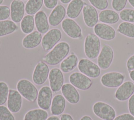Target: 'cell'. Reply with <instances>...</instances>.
<instances>
[{
	"label": "cell",
	"mask_w": 134,
	"mask_h": 120,
	"mask_svg": "<svg viewBox=\"0 0 134 120\" xmlns=\"http://www.w3.org/2000/svg\"><path fill=\"white\" fill-rule=\"evenodd\" d=\"M70 51V46L67 42H59L43 57L42 61L49 65H57L68 56Z\"/></svg>",
	"instance_id": "obj_1"
},
{
	"label": "cell",
	"mask_w": 134,
	"mask_h": 120,
	"mask_svg": "<svg viewBox=\"0 0 134 120\" xmlns=\"http://www.w3.org/2000/svg\"><path fill=\"white\" fill-rule=\"evenodd\" d=\"M16 88L22 97L29 102L34 103L37 100L38 91L30 81L25 78L19 80L16 84Z\"/></svg>",
	"instance_id": "obj_2"
},
{
	"label": "cell",
	"mask_w": 134,
	"mask_h": 120,
	"mask_svg": "<svg viewBox=\"0 0 134 120\" xmlns=\"http://www.w3.org/2000/svg\"><path fill=\"white\" fill-rule=\"evenodd\" d=\"M100 42L95 34L89 33L86 36L84 43V50L86 56L91 59L96 58L99 55Z\"/></svg>",
	"instance_id": "obj_3"
},
{
	"label": "cell",
	"mask_w": 134,
	"mask_h": 120,
	"mask_svg": "<svg viewBox=\"0 0 134 120\" xmlns=\"http://www.w3.org/2000/svg\"><path fill=\"white\" fill-rule=\"evenodd\" d=\"M62 34L58 28H53L48 31L42 37L41 46L44 51L52 49L61 40Z\"/></svg>",
	"instance_id": "obj_4"
},
{
	"label": "cell",
	"mask_w": 134,
	"mask_h": 120,
	"mask_svg": "<svg viewBox=\"0 0 134 120\" xmlns=\"http://www.w3.org/2000/svg\"><path fill=\"white\" fill-rule=\"evenodd\" d=\"M93 111L96 116L103 120H114L116 117L114 108L103 102H96L93 106Z\"/></svg>",
	"instance_id": "obj_5"
},
{
	"label": "cell",
	"mask_w": 134,
	"mask_h": 120,
	"mask_svg": "<svg viewBox=\"0 0 134 120\" xmlns=\"http://www.w3.org/2000/svg\"><path fill=\"white\" fill-rule=\"evenodd\" d=\"M77 67L81 73L90 78L98 77L101 72L98 65L87 58L81 59L78 63Z\"/></svg>",
	"instance_id": "obj_6"
},
{
	"label": "cell",
	"mask_w": 134,
	"mask_h": 120,
	"mask_svg": "<svg viewBox=\"0 0 134 120\" xmlns=\"http://www.w3.org/2000/svg\"><path fill=\"white\" fill-rule=\"evenodd\" d=\"M49 72V68L47 64L43 61H39L33 71L32 79L34 83L37 85H42L47 81Z\"/></svg>",
	"instance_id": "obj_7"
},
{
	"label": "cell",
	"mask_w": 134,
	"mask_h": 120,
	"mask_svg": "<svg viewBox=\"0 0 134 120\" xmlns=\"http://www.w3.org/2000/svg\"><path fill=\"white\" fill-rule=\"evenodd\" d=\"M61 27L63 32L72 38L77 39L82 37V29L73 19H64L61 23Z\"/></svg>",
	"instance_id": "obj_8"
},
{
	"label": "cell",
	"mask_w": 134,
	"mask_h": 120,
	"mask_svg": "<svg viewBox=\"0 0 134 120\" xmlns=\"http://www.w3.org/2000/svg\"><path fill=\"white\" fill-rule=\"evenodd\" d=\"M125 79L124 75L119 72H111L104 74L100 78L102 84L107 87L116 88L119 87Z\"/></svg>",
	"instance_id": "obj_9"
},
{
	"label": "cell",
	"mask_w": 134,
	"mask_h": 120,
	"mask_svg": "<svg viewBox=\"0 0 134 120\" xmlns=\"http://www.w3.org/2000/svg\"><path fill=\"white\" fill-rule=\"evenodd\" d=\"M70 83L80 90H87L92 85V80L85 75L80 72H73L69 76Z\"/></svg>",
	"instance_id": "obj_10"
},
{
	"label": "cell",
	"mask_w": 134,
	"mask_h": 120,
	"mask_svg": "<svg viewBox=\"0 0 134 120\" xmlns=\"http://www.w3.org/2000/svg\"><path fill=\"white\" fill-rule=\"evenodd\" d=\"M113 58L114 51L112 48L108 45H104L98 56L97 65L102 69H107L110 66Z\"/></svg>",
	"instance_id": "obj_11"
},
{
	"label": "cell",
	"mask_w": 134,
	"mask_h": 120,
	"mask_svg": "<svg viewBox=\"0 0 134 120\" xmlns=\"http://www.w3.org/2000/svg\"><path fill=\"white\" fill-rule=\"evenodd\" d=\"M49 82L50 87L53 92H59L64 84V75L63 72L58 68H53L49 72Z\"/></svg>",
	"instance_id": "obj_12"
},
{
	"label": "cell",
	"mask_w": 134,
	"mask_h": 120,
	"mask_svg": "<svg viewBox=\"0 0 134 120\" xmlns=\"http://www.w3.org/2000/svg\"><path fill=\"white\" fill-rule=\"evenodd\" d=\"M52 91L48 86H42L38 92L37 102L40 108L48 110L52 101Z\"/></svg>",
	"instance_id": "obj_13"
},
{
	"label": "cell",
	"mask_w": 134,
	"mask_h": 120,
	"mask_svg": "<svg viewBox=\"0 0 134 120\" xmlns=\"http://www.w3.org/2000/svg\"><path fill=\"white\" fill-rule=\"evenodd\" d=\"M10 17L15 23L21 22L25 12V5L21 0H13L10 4Z\"/></svg>",
	"instance_id": "obj_14"
},
{
	"label": "cell",
	"mask_w": 134,
	"mask_h": 120,
	"mask_svg": "<svg viewBox=\"0 0 134 120\" xmlns=\"http://www.w3.org/2000/svg\"><path fill=\"white\" fill-rule=\"evenodd\" d=\"M22 96L17 90L9 89L7 101V106L9 111L13 113H18L22 106Z\"/></svg>",
	"instance_id": "obj_15"
},
{
	"label": "cell",
	"mask_w": 134,
	"mask_h": 120,
	"mask_svg": "<svg viewBox=\"0 0 134 120\" xmlns=\"http://www.w3.org/2000/svg\"><path fill=\"white\" fill-rule=\"evenodd\" d=\"M83 17L84 23L88 27H93L97 24L98 15L97 11L94 6L85 4L83 8Z\"/></svg>",
	"instance_id": "obj_16"
},
{
	"label": "cell",
	"mask_w": 134,
	"mask_h": 120,
	"mask_svg": "<svg viewBox=\"0 0 134 120\" xmlns=\"http://www.w3.org/2000/svg\"><path fill=\"white\" fill-rule=\"evenodd\" d=\"M94 32L98 37L106 41H110L115 38L116 31L109 25L105 23H97L94 27Z\"/></svg>",
	"instance_id": "obj_17"
},
{
	"label": "cell",
	"mask_w": 134,
	"mask_h": 120,
	"mask_svg": "<svg viewBox=\"0 0 134 120\" xmlns=\"http://www.w3.org/2000/svg\"><path fill=\"white\" fill-rule=\"evenodd\" d=\"M134 93V83L131 81L123 83L115 93L116 98L119 101H125L129 99Z\"/></svg>",
	"instance_id": "obj_18"
},
{
	"label": "cell",
	"mask_w": 134,
	"mask_h": 120,
	"mask_svg": "<svg viewBox=\"0 0 134 120\" xmlns=\"http://www.w3.org/2000/svg\"><path fill=\"white\" fill-rule=\"evenodd\" d=\"M61 92L65 99L70 104H76L80 99L79 92L71 83L63 84L61 88Z\"/></svg>",
	"instance_id": "obj_19"
},
{
	"label": "cell",
	"mask_w": 134,
	"mask_h": 120,
	"mask_svg": "<svg viewBox=\"0 0 134 120\" xmlns=\"http://www.w3.org/2000/svg\"><path fill=\"white\" fill-rule=\"evenodd\" d=\"M66 15L65 7L61 4L57 5L51 12L48 17L49 25L52 26L59 25L63 21Z\"/></svg>",
	"instance_id": "obj_20"
},
{
	"label": "cell",
	"mask_w": 134,
	"mask_h": 120,
	"mask_svg": "<svg viewBox=\"0 0 134 120\" xmlns=\"http://www.w3.org/2000/svg\"><path fill=\"white\" fill-rule=\"evenodd\" d=\"M42 36L40 33L34 31L27 34L22 40V45L26 49H33L37 47L41 43Z\"/></svg>",
	"instance_id": "obj_21"
},
{
	"label": "cell",
	"mask_w": 134,
	"mask_h": 120,
	"mask_svg": "<svg viewBox=\"0 0 134 120\" xmlns=\"http://www.w3.org/2000/svg\"><path fill=\"white\" fill-rule=\"evenodd\" d=\"M34 19L37 31L41 34H46L49 29V23L46 13L40 10L35 15Z\"/></svg>",
	"instance_id": "obj_22"
},
{
	"label": "cell",
	"mask_w": 134,
	"mask_h": 120,
	"mask_svg": "<svg viewBox=\"0 0 134 120\" xmlns=\"http://www.w3.org/2000/svg\"><path fill=\"white\" fill-rule=\"evenodd\" d=\"M85 4L83 0H72L67 6L66 15L71 19L77 18L83 10Z\"/></svg>",
	"instance_id": "obj_23"
},
{
	"label": "cell",
	"mask_w": 134,
	"mask_h": 120,
	"mask_svg": "<svg viewBox=\"0 0 134 120\" xmlns=\"http://www.w3.org/2000/svg\"><path fill=\"white\" fill-rule=\"evenodd\" d=\"M66 106V101L64 96L61 94L55 95L52 101L51 113L53 115L58 116L63 113Z\"/></svg>",
	"instance_id": "obj_24"
},
{
	"label": "cell",
	"mask_w": 134,
	"mask_h": 120,
	"mask_svg": "<svg viewBox=\"0 0 134 120\" xmlns=\"http://www.w3.org/2000/svg\"><path fill=\"white\" fill-rule=\"evenodd\" d=\"M78 57L74 53L66 56L60 65V69L63 73H67L73 71L78 65Z\"/></svg>",
	"instance_id": "obj_25"
},
{
	"label": "cell",
	"mask_w": 134,
	"mask_h": 120,
	"mask_svg": "<svg viewBox=\"0 0 134 120\" xmlns=\"http://www.w3.org/2000/svg\"><path fill=\"white\" fill-rule=\"evenodd\" d=\"M98 19L104 23L113 24L116 23L119 19L118 14L111 9H104L98 15Z\"/></svg>",
	"instance_id": "obj_26"
},
{
	"label": "cell",
	"mask_w": 134,
	"mask_h": 120,
	"mask_svg": "<svg viewBox=\"0 0 134 120\" xmlns=\"http://www.w3.org/2000/svg\"><path fill=\"white\" fill-rule=\"evenodd\" d=\"M18 28V26L12 20L0 21V37L11 34L15 32Z\"/></svg>",
	"instance_id": "obj_27"
},
{
	"label": "cell",
	"mask_w": 134,
	"mask_h": 120,
	"mask_svg": "<svg viewBox=\"0 0 134 120\" xmlns=\"http://www.w3.org/2000/svg\"><path fill=\"white\" fill-rule=\"evenodd\" d=\"M48 112L41 108H36L28 111L24 117V120H46Z\"/></svg>",
	"instance_id": "obj_28"
},
{
	"label": "cell",
	"mask_w": 134,
	"mask_h": 120,
	"mask_svg": "<svg viewBox=\"0 0 134 120\" xmlns=\"http://www.w3.org/2000/svg\"><path fill=\"white\" fill-rule=\"evenodd\" d=\"M35 25L34 17L31 15H27L24 16L21 21L20 27L23 33L28 34L33 32Z\"/></svg>",
	"instance_id": "obj_29"
},
{
	"label": "cell",
	"mask_w": 134,
	"mask_h": 120,
	"mask_svg": "<svg viewBox=\"0 0 134 120\" xmlns=\"http://www.w3.org/2000/svg\"><path fill=\"white\" fill-rule=\"evenodd\" d=\"M43 4V0H28L25 5V12L28 15H35L40 11Z\"/></svg>",
	"instance_id": "obj_30"
},
{
	"label": "cell",
	"mask_w": 134,
	"mask_h": 120,
	"mask_svg": "<svg viewBox=\"0 0 134 120\" xmlns=\"http://www.w3.org/2000/svg\"><path fill=\"white\" fill-rule=\"evenodd\" d=\"M117 31L128 37L134 38V24L131 23L127 22L121 23L118 27Z\"/></svg>",
	"instance_id": "obj_31"
},
{
	"label": "cell",
	"mask_w": 134,
	"mask_h": 120,
	"mask_svg": "<svg viewBox=\"0 0 134 120\" xmlns=\"http://www.w3.org/2000/svg\"><path fill=\"white\" fill-rule=\"evenodd\" d=\"M9 93L8 85L4 82H0V106L4 104L7 101Z\"/></svg>",
	"instance_id": "obj_32"
},
{
	"label": "cell",
	"mask_w": 134,
	"mask_h": 120,
	"mask_svg": "<svg viewBox=\"0 0 134 120\" xmlns=\"http://www.w3.org/2000/svg\"><path fill=\"white\" fill-rule=\"evenodd\" d=\"M119 17L122 21L127 22H134V9H124L120 11Z\"/></svg>",
	"instance_id": "obj_33"
},
{
	"label": "cell",
	"mask_w": 134,
	"mask_h": 120,
	"mask_svg": "<svg viewBox=\"0 0 134 120\" xmlns=\"http://www.w3.org/2000/svg\"><path fill=\"white\" fill-rule=\"evenodd\" d=\"M0 120H15L9 109L4 105L0 106Z\"/></svg>",
	"instance_id": "obj_34"
},
{
	"label": "cell",
	"mask_w": 134,
	"mask_h": 120,
	"mask_svg": "<svg viewBox=\"0 0 134 120\" xmlns=\"http://www.w3.org/2000/svg\"><path fill=\"white\" fill-rule=\"evenodd\" d=\"M89 2L95 8L99 10H104L108 7L107 0H88Z\"/></svg>",
	"instance_id": "obj_35"
},
{
	"label": "cell",
	"mask_w": 134,
	"mask_h": 120,
	"mask_svg": "<svg viewBox=\"0 0 134 120\" xmlns=\"http://www.w3.org/2000/svg\"><path fill=\"white\" fill-rule=\"evenodd\" d=\"M127 0H112L111 6L116 11H121L126 5Z\"/></svg>",
	"instance_id": "obj_36"
},
{
	"label": "cell",
	"mask_w": 134,
	"mask_h": 120,
	"mask_svg": "<svg viewBox=\"0 0 134 120\" xmlns=\"http://www.w3.org/2000/svg\"><path fill=\"white\" fill-rule=\"evenodd\" d=\"M10 16V8L6 5H0V21L7 19Z\"/></svg>",
	"instance_id": "obj_37"
},
{
	"label": "cell",
	"mask_w": 134,
	"mask_h": 120,
	"mask_svg": "<svg viewBox=\"0 0 134 120\" xmlns=\"http://www.w3.org/2000/svg\"><path fill=\"white\" fill-rule=\"evenodd\" d=\"M58 0H43L44 6L49 9H53L58 4Z\"/></svg>",
	"instance_id": "obj_38"
},
{
	"label": "cell",
	"mask_w": 134,
	"mask_h": 120,
	"mask_svg": "<svg viewBox=\"0 0 134 120\" xmlns=\"http://www.w3.org/2000/svg\"><path fill=\"white\" fill-rule=\"evenodd\" d=\"M114 120H134V116L128 113H125L116 117Z\"/></svg>",
	"instance_id": "obj_39"
},
{
	"label": "cell",
	"mask_w": 134,
	"mask_h": 120,
	"mask_svg": "<svg viewBox=\"0 0 134 120\" xmlns=\"http://www.w3.org/2000/svg\"><path fill=\"white\" fill-rule=\"evenodd\" d=\"M128 109L133 116H134V94H133L128 101Z\"/></svg>",
	"instance_id": "obj_40"
},
{
	"label": "cell",
	"mask_w": 134,
	"mask_h": 120,
	"mask_svg": "<svg viewBox=\"0 0 134 120\" xmlns=\"http://www.w3.org/2000/svg\"><path fill=\"white\" fill-rule=\"evenodd\" d=\"M126 66L127 69L130 71L134 70V55L130 56L127 61Z\"/></svg>",
	"instance_id": "obj_41"
},
{
	"label": "cell",
	"mask_w": 134,
	"mask_h": 120,
	"mask_svg": "<svg viewBox=\"0 0 134 120\" xmlns=\"http://www.w3.org/2000/svg\"><path fill=\"white\" fill-rule=\"evenodd\" d=\"M60 120H74L72 116L68 113H64L61 115Z\"/></svg>",
	"instance_id": "obj_42"
},
{
	"label": "cell",
	"mask_w": 134,
	"mask_h": 120,
	"mask_svg": "<svg viewBox=\"0 0 134 120\" xmlns=\"http://www.w3.org/2000/svg\"><path fill=\"white\" fill-rule=\"evenodd\" d=\"M46 120H60V119L57 116H51L47 118Z\"/></svg>",
	"instance_id": "obj_43"
},
{
	"label": "cell",
	"mask_w": 134,
	"mask_h": 120,
	"mask_svg": "<svg viewBox=\"0 0 134 120\" xmlns=\"http://www.w3.org/2000/svg\"><path fill=\"white\" fill-rule=\"evenodd\" d=\"M80 120H93L92 118L88 115H84L83 116H82Z\"/></svg>",
	"instance_id": "obj_44"
},
{
	"label": "cell",
	"mask_w": 134,
	"mask_h": 120,
	"mask_svg": "<svg viewBox=\"0 0 134 120\" xmlns=\"http://www.w3.org/2000/svg\"><path fill=\"white\" fill-rule=\"evenodd\" d=\"M129 76L132 81H134V70L131 71L129 73Z\"/></svg>",
	"instance_id": "obj_45"
},
{
	"label": "cell",
	"mask_w": 134,
	"mask_h": 120,
	"mask_svg": "<svg viewBox=\"0 0 134 120\" xmlns=\"http://www.w3.org/2000/svg\"><path fill=\"white\" fill-rule=\"evenodd\" d=\"M60 1L62 3L66 4H69L72 0H60Z\"/></svg>",
	"instance_id": "obj_46"
},
{
	"label": "cell",
	"mask_w": 134,
	"mask_h": 120,
	"mask_svg": "<svg viewBox=\"0 0 134 120\" xmlns=\"http://www.w3.org/2000/svg\"><path fill=\"white\" fill-rule=\"evenodd\" d=\"M129 4L133 7H134V0H128Z\"/></svg>",
	"instance_id": "obj_47"
},
{
	"label": "cell",
	"mask_w": 134,
	"mask_h": 120,
	"mask_svg": "<svg viewBox=\"0 0 134 120\" xmlns=\"http://www.w3.org/2000/svg\"><path fill=\"white\" fill-rule=\"evenodd\" d=\"M3 2H4V0H0V5L3 3Z\"/></svg>",
	"instance_id": "obj_48"
},
{
	"label": "cell",
	"mask_w": 134,
	"mask_h": 120,
	"mask_svg": "<svg viewBox=\"0 0 134 120\" xmlns=\"http://www.w3.org/2000/svg\"><path fill=\"white\" fill-rule=\"evenodd\" d=\"M21 1H26V0H21Z\"/></svg>",
	"instance_id": "obj_49"
},
{
	"label": "cell",
	"mask_w": 134,
	"mask_h": 120,
	"mask_svg": "<svg viewBox=\"0 0 134 120\" xmlns=\"http://www.w3.org/2000/svg\"><path fill=\"white\" fill-rule=\"evenodd\" d=\"M0 45H1V41H0Z\"/></svg>",
	"instance_id": "obj_50"
}]
</instances>
